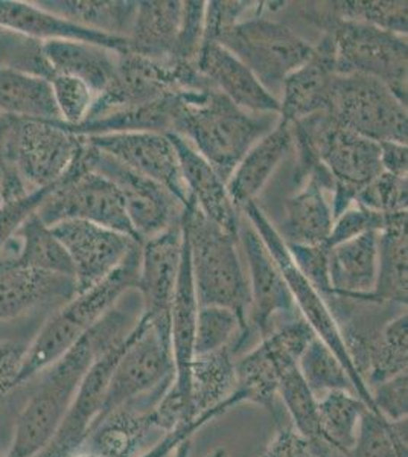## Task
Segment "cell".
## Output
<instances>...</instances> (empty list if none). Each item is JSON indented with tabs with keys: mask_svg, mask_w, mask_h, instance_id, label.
<instances>
[{
	"mask_svg": "<svg viewBox=\"0 0 408 457\" xmlns=\"http://www.w3.org/2000/svg\"><path fill=\"white\" fill-rule=\"evenodd\" d=\"M187 454H189V442H185L183 445H180V447L177 448V457H187ZM207 457H226V452L224 450H217V452L212 453L211 456Z\"/></svg>",
	"mask_w": 408,
	"mask_h": 457,
	"instance_id": "6f0895ef",
	"label": "cell"
},
{
	"mask_svg": "<svg viewBox=\"0 0 408 457\" xmlns=\"http://www.w3.org/2000/svg\"><path fill=\"white\" fill-rule=\"evenodd\" d=\"M73 276L57 275L0 260V322L37 307L57 308L77 295Z\"/></svg>",
	"mask_w": 408,
	"mask_h": 457,
	"instance_id": "7402d4cb",
	"label": "cell"
},
{
	"mask_svg": "<svg viewBox=\"0 0 408 457\" xmlns=\"http://www.w3.org/2000/svg\"><path fill=\"white\" fill-rule=\"evenodd\" d=\"M259 457H315L314 450L305 437L293 427H279L269 445Z\"/></svg>",
	"mask_w": 408,
	"mask_h": 457,
	"instance_id": "11a10c76",
	"label": "cell"
},
{
	"mask_svg": "<svg viewBox=\"0 0 408 457\" xmlns=\"http://www.w3.org/2000/svg\"><path fill=\"white\" fill-rule=\"evenodd\" d=\"M332 226L334 217L325 191L306 179L305 187L285 200L284 219L274 228L287 245H326Z\"/></svg>",
	"mask_w": 408,
	"mask_h": 457,
	"instance_id": "1f68e13d",
	"label": "cell"
},
{
	"mask_svg": "<svg viewBox=\"0 0 408 457\" xmlns=\"http://www.w3.org/2000/svg\"><path fill=\"white\" fill-rule=\"evenodd\" d=\"M194 66L220 94L241 109L252 113H280L279 99L274 98L254 73L221 45L203 43Z\"/></svg>",
	"mask_w": 408,
	"mask_h": 457,
	"instance_id": "cb8c5ba5",
	"label": "cell"
},
{
	"mask_svg": "<svg viewBox=\"0 0 408 457\" xmlns=\"http://www.w3.org/2000/svg\"><path fill=\"white\" fill-rule=\"evenodd\" d=\"M336 51L329 37L314 45L310 60L285 79L280 92V120L295 122L325 112L328 94L336 77Z\"/></svg>",
	"mask_w": 408,
	"mask_h": 457,
	"instance_id": "484cf974",
	"label": "cell"
},
{
	"mask_svg": "<svg viewBox=\"0 0 408 457\" xmlns=\"http://www.w3.org/2000/svg\"><path fill=\"white\" fill-rule=\"evenodd\" d=\"M83 148L37 209V215L49 228L66 220H81L129 235L140 243L118 187L86 165Z\"/></svg>",
	"mask_w": 408,
	"mask_h": 457,
	"instance_id": "9c48e42d",
	"label": "cell"
},
{
	"mask_svg": "<svg viewBox=\"0 0 408 457\" xmlns=\"http://www.w3.org/2000/svg\"><path fill=\"white\" fill-rule=\"evenodd\" d=\"M325 113L371 141L407 145V104L386 84L362 73H336Z\"/></svg>",
	"mask_w": 408,
	"mask_h": 457,
	"instance_id": "ba28073f",
	"label": "cell"
},
{
	"mask_svg": "<svg viewBox=\"0 0 408 457\" xmlns=\"http://www.w3.org/2000/svg\"><path fill=\"white\" fill-rule=\"evenodd\" d=\"M83 157L90 170L109 179L118 187L129 223L140 243L181 223L185 204L148 177L131 171L84 139Z\"/></svg>",
	"mask_w": 408,
	"mask_h": 457,
	"instance_id": "9a60e30c",
	"label": "cell"
},
{
	"mask_svg": "<svg viewBox=\"0 0 408 457\" xmlns=\"http://www.w3.org/2000/svg\"><path fill=\"white\" fill-rule=\"evenodd\" d=\"M0 204H2V202H0Z\"/></svg>",
	"mask_w": 408,
	"mask_h": 457,
	"instance_id": "91938a15",
	"label": "cell"
},
{
	"mask_svg": "<svg viewBox=\"0 0 408 457\" xmlns=\"http://www.w3.org/2000/svg\"><path fill=\"white\" fill-rule=\"evenodd\" d=\"M172 381L174 360L171 338L159 333L140 316L110 377L99 420L122 405L165 389Z\"/></svg>",
	"mask_w": 408,
	"mask_h": 457,
	"instance_id": "5bb4252c",
	"label": "cell"
},
{
	"mask_svg": "<svg viewBox=\"0 0 408 457\" xmlns=\"http://www.w3.org/2000/svg\"><path fill=\"white\" fill-rule=\"evenodd\" d=\"M38 5L55 16L79 27L109 36L127 38L135 21L137 2H81V0H46Z\"/></svg>",
	"mask_w": 408,
	"mask_h": 457,
	"instance_id": "d590c367",
	"label": "cell"
},
{
	"mask_svg": "<svg viewBox=\"0 0 408 457\" xmlns=\"http://www.w3.org/2000/svg\"><path fill=\"white\" fill-rule=\"evenodd\" d=\"M299 370L317 400L334 390H347L355 394L354 383L345 366L332 353L331 349L317 337L311 340L300 355Z\"/></svg>",
	"mask_w": 408,
	"mask_h": 457,
	"instance_id": "b9f144b4",
	"label": "cell"
},
{
	"mask_svg": "<svg viewBox=\"0 0 408 457\" xmlns=\"http://www.w3.org/2000/svg\"><path fill=\"white\" fill-rule=\"evenodd\" d=\"M238 239L247 258L250 273L247 275L250 286L248 333L256 331L262 338L271 333L279 317L289 320L300 314L279 267L254 226L247 228L241 224Z\"/></svg>",
	"mask_w": 408,
	"mask_h": 457,
	"instance_id": "e0dca14e",
	"label": "cell"
},
{
	"mask_svg": "<svg viewBox=\"0 0 408 457\" xmlns=\"http://www.w3.org/2000/svg\"><path fill=\"white\" fill-rule=\"evenodd\" d=\"M181 223L142 243L139 279L136 290L142 299V317L171 338V305L180 270Z\"/></svg>",
	"mask_w": 408,
	"mask_h": 457,
	"instance_id": "ac0fdd59",
	"label": "cell"
},
{
	"mask_svg": "<svg viewBox=\"0 0 408 457\" xmlns=\"http://www.w3.org/2000/svg\"><path fill=\"white\" fill-rule=\"evenodd\" d=\"M0 260L57 275L73 276L72 262L52 228L31 213L0 252Z\"/></svg>",
	"mask_w": 408,
	"mask_h": 457,
	"instance_id": "836d02e7",
	"label": "cell"
},
{
	"mask_svg": "<svg viewBox=\"0 0 408 457\" xmlns=\"http://www.w3.org/2000/svg\"><path fill=\"white\" fill-rule=\"evenodd\" d=\"M183 2H137L129 29V53L155 62H172L180 31Z\"/></svg>",
	"mask_w": 408,
	"mask_h": 457,
	"instance_id": "d6a6232c",
	"label": "cell"
},
{
	"mask_svg": "<svg viewBox=\"0 0 408 457\" xmlns=\"http://www.w3.org/2000/svg\"><path fill=\"white\" fill-rule=\"evenodd\" d=\"M168 136L176 148L183 182L196 208L226 232L238 237L239 209L229 195L226 182L185 139L172 133Z\"/></svg>",
	"mask_w": 408,
	"mask_h": 457,
	"instance_id": "4316f807",
	"label": "cell"
},
{
	"mask_svg": "<svg viewBox=\"0 0 408 457\" xmlns=\"http://www.w3.org/2000/svg\"><path fill=\"white\" fill-rule=\"evenodd\" d=\"M51 86L62 124L68 127L83 124L96 98L87 84L66 75H54Z\"/></svg>",
	"mask_w": 408,
	"mask_h": 457,
	"instance_id": "bcb514c9",
	"label": "cell"
},
{
	"mask_svg": "<svg viewBox=\"0 0 408 457\" xmlns=\"http://www.w3.org/2000/svg\"><path fill=\"white\" fill-rule=\"evenodd\" d=\"M326 6L334 16L345 21H362L384 31L407 36V2L340 0L326 2Z\"/></svg>",
	"mask_w": 408,
	"mask_h": 457,
	"instance_id": "7bdbcfd3",
	"label": "cell"
},
{
	"mask_svg": "<svg viewBox=\"0 0 408 457\" xmlns=\"http://www.w3.org/2000/svg\"><path fill=\"white\" fill-rule=\"evenodd\" d=\"M43 55L52 75H66L87 84L96 96L105 92L116 73L118 53L77 40L43 42Z\"/></svg>",
	"mask_w": 408,
	"mask_h": 457,
	"instance_id": "4dcf8cb0",
	"label": "cell"
},
{
	"mask_svg": "<svg viewBox=\"0 0 408 457\" xmlns=\"http://www.w3.org/2000/svg\"><path fill=\"white\" fill-rule=\"evenodd\" d=\"M314 337L310 325L302 317H295L276 325L271 333L261 338L258 346L237 359L235 394L241 404L261 405L276 415L280 377L291 366L299 364L300 355Z\"/></svg>",
	"mask_w": 408,
	"mask_h": 457,
	"instance_id": "4fadbf2b",
	"label": "cell"
},
{
	"mask_svg": "<svg viewBox=\"0 0 408 457\" xmlns=\"http://www.w3.org/2000/svg\"><path fill=\"white\" fill-rule=\"evenodd\" d=\"M235 361L237 355L232 348L192 359L187 377V413L181 426H194L200 430L207 422L241 404L235 394Z\"/></svg>",
	"mask_w": 408,
	"mask_h": 457,
	"instance_id": "44dd1931",
	"label": "cell"
},
{
	"mask_svg": "<svg viewBox=\"0 0 408 457\" xmlns=\"http://www.w3.org/2000/svg\"><path fill=\"white\" fill-rule=\"evenodd\" d=\"M279 120V114L241 109L217 88L181 90L171 133L185 139L228 183L250 148Z\"/></svg>",
	"mask_w": 408,
	"mask_h": 457,
	"instance_id": "3957f363",
	"label": "cell"
},
{
	"mask_svg": "<svg viewBox=\"0 0 408 457\" xmlns=\"http://www.w3.org/2000/svg\"><path fill=\"white\" fill-rule=\"evenodd\" d=\"M375 413L387 421H401L408 416V374L396 375L371 387Z\"/></svg>",
	"mask_w": 408,
	"mask_h": 457,
	"instance_id": "f907efd6",
	"label": "cell"
},
{
	"mask_svg": "<svg viewBox=\"0 0 408 457\" xmlns=\"http://www.w3.org/2000/svg\"><path fill=\"white\" fill-rule=\"evenodd\" d=\"M84 137V136H83ZM88 145L121 162L131 171L166 187L185 206L191 202L170 136L150 131L86 136Z\"/></svg>",
	"mask_w": 408,
	"mask_h": 457,
	"instance_id": "d6986e66",
	"label": "cell"
},
{
	"mask_svg": "<svg viewBox=\"0 0 408 457\" xmlns=\"http://www.w3.org/2000/svg\"><path fill=\"white\" fill-rule=\"evenodd\" d=\"M388 215L375 212L364 208L362 204L354 203L352 206L341 213L338 219L334 220L331 235L326 241V247H334L345 241L357 238L367 232H381L387 226Z\"/></svg>",
	"mask_w": 408,
	"mask_h": 457,
	"instance_id": "c3c4849f",
	"label": "cell"
},
{
	"mask_svg": "<svg viewBox=\"0 0 408 457\" xmlns=\"http://www.w3.org/2000/svg\"><path fill=\"white\" fill-rule=\"evenodd\" d=\"M248 334L238 316L228 308L200 307L194 333V357L232 348L237 355Z\"/></svg>",
	"mask_w": 408,
	"mask_h": 457,
	"instance_id": "60d3db41",
	"label": "cell"
},
{
	"mask_svg": "<svg viewBox=\"0 0 408 457\" xmlns=\"http://www.w3.org/2000/svg\"><path fill=\"white\" fill-rule=\"evenodd\" d=\"M200 83L202 75L189 62H155L133 53L118 54L113 81L95 98L86 120L140 109L181 90H194Z\"/></svg>",
	"mask_w": 408,
	"mask_h": 457,
	"instance_id": "8fae6325",
	"label": "cell"
},
{
	"mask_svg": "<svg viewBox=\"0 0 408 457\" xmlns=\"http://www.w3.org/2000/svg\"><path fill=\"white\" fill-rule=\"evenodd\" d=\"M204 14L206 2L187 0L183 2L180 31L177 36L176 49L172 62H196L204 40Z\"/></svg>",
	"mask_w": 408,
	"mask_h": 457,
	"instance_id": "7dc6e473",
	"label": "cell"
},
{
	"mask_svg": "<svg viewBox=\"0 0 408 457\" xmlns=\"http://www.w3.org/2000/svg\"><path fill=\"white\" fill-rule=\"evenodd\" d=\"M279 396L288 413L289 420L300 436L305 437L314 450L315 457H328L331 452L326 448L321 437L319 411H317V398L306 386L305 379L300 375L299 364L291 366L280 377Z\"/></svg>",
	"mask_w": 408,
	"mask_h": 457,
	"instance_id": "f35d334b",
	"label": "cell"
},
{
	"mask_svg": "<svg viewBox=\"0 0 408 457\" xmlns=\"http://www.w3.org/2000/svg\"><path fill=\"white\" fill-rule=\"evenodd\" d=\"M379 232L349 239L328 249L332 296L358 302L371 295L377 281Z\"/></svg>",
	"mask_w": 408,
	"mask_h": 457,
	"instance_id": "f546056e",
	"label": "cell"
},
{
	"mask_svg": "<svg viewBox=\"0 0 408 457\" xmlns=\"http://www.w3.org/2000/svg\"><path fill=\"white\" fill-rule=\"evenodd\" d=\"M258 10L259 2H206L203 43L215 42L224 29L254 16Z\"/></svg>",
	"mask_w": 408,
	"mask_h": 457,
	"instance_id": "816d5d0a",
	"label": "cell"
},
{
	"mask_svg": "<svg viewBox=\"0 0 408 457\" xmlns=\"http://www.w3.org/2000/svg\"><path fill=\"white\" fill-rule=\"evenodd\" d=\"M51 228L71 258L78 293L104 281L142 245L129 235L81 220L60 221Z\"/></svg>",
	"mask_w": 408,
	"mask_h": 457,
	"instance_id": "2e32d148",
	"label": "cell"
},
{
	"mask_svg": "<svg viewBox=\"0 0 408 457\" xmlns=\"http://www.w3.org/2000/svg\"><path fill=\"white\" fill-rule=\"evenodd\" d=\"M381 167L384 172L393 176L407 177L408 148L396 142H381Z\"/></svg>",
	"mask_w": 408,
	"mask_h": 457,
	"instance_id": "9f6ffc18",
	"label": "cell"
},
{
	"mask_svg": "<svg viewBox=\"0 0 408 457\" xmlns=\"http://www.w3.org/2000/svg\"><path fill=\"white\" fill-rule=\"evenodd\" d=\"M407 420L387 421L367 409L346 457H407Z\"/></svg>",
	"mask_w": 408,
	"mask_h": 457,
	"instance_id": "ab89813d",
	"label": "cell"
},
{
	"mask_svg": "<svg viewBox=\"0 0 408 457\" xmlns=\"http://www.w3.org/2000/svg\"><path fill=\"white\" fill-rule=\"evenodd\" d=\"M0 28L19 32L23 36L47 42V40H77L105 47L113 53H129V40L109 36L79 27L62 17L55 16L38 5L37 2L0 0Z\"/></svg>",
	"mask_w": 408,
	"mask_h": 457,
	"instance_id": "d4e9b609",
	"label": "cell"
},
{
	"mask_svg": "<svg viewBox=\"0 0 408 457\" xmlns=\"http://www.w3.org/2000/svg\"><path fill=\"white\" fill-rule=\"evenodd\" d=\"M129 337L120 346L110 349L101 355L84 377L72 405L58 427L55 436L47 444V447L37 457H72L83 447L86 437L94 428L103 411L105 394L109 389L110 377L114 366L127 348Z\"/></svg>",
	"mask_w": 408,
	"mask_h": 457,
	"instance_id": "ffe728a7",
	"label": "cell"
},
{
	"mask_svg": "<svg viewBox=\"0 0 408 457\" xmlns=\"http://www.w3.org/2000/svg\"><path fill=\"white\" fill-rule=\"evenodd\" d=\"M241 211H244V215L247 217L248 221L254 224V230L262 238L264 245L273 256L274 262L279 267L280 273L284 276L285 282L293 295L300 317L310 325L315 337L325 343L337 359L340 360V363L345 366V370L351 377L358 398L364 401L369 411H373L371 390L352 363L345 340L341 337L340 328L337 325L336 317L332 314L329 305L326 303L325 297L311 286V282L296 267L287 245L276 232L271 221L267 219V215L262 212V209L259 208L258 203H247Z\"/></svg>",
	"mask_w": 408,
	"mask_h": 457,
	"instance_id": "30bf717a",
	"label": "cell"
},
{
	"mask_svg": "<svg viewBox=\"0 0 408 457\" xmlns=\"http://www.w3.org/2000/svg\"><path fill=\"white\" fill-rule=\"evenodd\" d=\"M26 346L14 340H0V400L12 392L25 360Z\"/></svg>",
	"mask_w": 408,
	"mask_h": 457,
	"instance_id": "db71d44e",
	"label": "cell"
},
{
	"mask_svg": "<svg viewBox=\"0 0 408 457\" xmlns=\"http://www.w3.org/2000/svg\"><path fill=\"white\" fill-rule=\"evenodd\" d=\"M140 249L142 245L133 250L104 281L77 293L71 301L52 312L36 338L26 346L25 360L14 389L42 374L68 353L127 291L136 290L139 279Z\"/></svg>",
	"mask_w": 408,
	"mask_h": 457,
	"instance_id": "8992f818",
	"label": "cell"
},
{
	"mask_svg": "<svg viewBox=\"0 0 408 457\" xmlns=\"http://www.w3.org/2000/svg\"><path fill=\"white\" fill-rule=\"evenodd\" d=\"M304 21L331 38L336 51L337 72L362 73L386 84L407 104V36L345 21L328 10L326 2L295 4Z\"/></svg>",
	"mask_w": 408,
	"mask_h": 457,
	"instance_id": "5b68a950",
	"label": "cell"
},
{
	"mask_svg": "<svg viewBox=\"0 0 408 457\" xmlns=\"http://www.w3.org/2000/svg\"><path fill=\"white\" fill-rule=\"evenodd\" d=\"M0 69L17 71L51 81L52 71L43 55V42L0 28Z\"/></svg>",
	"mask_w": 408,
	"mask_h": 457,
	"instance_id": "ee69618b",
	"label": "cell"
},
{
	"mask_svg": "<svg viewBox=\"0 0 408 457\" xmlns=\"http://www.w3.org/2000/svg\"><path fill=\"white\" fill-rule=\"evenodd\" d=\"M407 212L390 213L378 238L377 281L362 303L407 308Z\"/></svg>",
	"mask_w": 408,
	"mask_h": 457,
	"instance_id": "83f0119b",
	"label": "cell"
},
{
	"mask_svg": "<svg viewBox=\"0 0 408 457\" xmlns=\"http://www.w3.org/2000/svg\"><path fill=\"white\" fill-rule=\"evenodd\" d=\"M408 370L407 308L388 319L373 337L367 351L362 379L367 387L404 374Z\"/></svg>",
	"mask_w": 408,
	"mask_h": 457,
	"instance_id": "8d00e7d4",
	"label": "cell"
},
{
	"mask_svg": "<svg viewBox=\"0 0 408 457\" xmlns=\"http://www.w3.org/2000/svg\"><path fill=\"white\" fill-rule=\"evenodd\" d=\"M72 457H95L90 454V453L84 452V450H79V452L75 453Z\"/></svg>",
	"mask_w": 408,
	"mask_h": 457,
	"instance_id": "680465c9",
	"label": "cell"
},
{
	"mask_svg": "<svg viewBox=\"0 0 408 457\" xmlns=\"http://www.w3.org/2000/svg\"><path fill=\"white\" fill-rule=\"evenodd\" d=\"M83 145V136L73 135L62 122L12 116L0 162L16 168L31 189H42L62 180Z\"/></svg>",
	"mask_w": 408,
	"mask_h": 457,
	"instance_id": "7c38bea8",
	"label": "cell"
},
{
	"mask_svg": "<svg viewBox=\"0 0 408 457\" xmlns=\"http://www.w3.org/2000/svg\"><path fill=\"white\" fill-rule=\"evenodd\" d=\"M289 124L297 150V182L308 176L332 180V217L338 219L354 204L358 191L383 172L379 144L349 130L325 112Z\"/></svg>",
	"mask_w": 408,
	"mask_h": 457,
	"instance_id": "7a4b0ae2",
	"label": "cell"
},
{
	"mask_svg": "<svg viewBox=\"0 0 408 457\" xmlns=\"http://www.w3.org/2000/svg\"><path fill=\"white\" fill-rule=\"evenodd\" d=\"M181 232L191 261L198 307L228 308L248 334L250 286L239 258V239L204 217L196 203L185 206Z\"/></svg>",
	"mask_w": 408,
	"mask_h": 457,
	"instance_id": "277c9868",
	"label": "cell"
},
{
	"mask_svg": "<svg viewBox=\"0 0 408 457\" xmlns=\"http://www.w3.org/2000/svg\"><path fill=\"white\" fill-rule=\"evenodd\" d=\"M166 390H157L101 418L81 450L95 457H139L142 444L155 430L153 407Z\"/></svg>",
	"mask_w": 408,
	"mask_h": 457,
	"instance_id": "603a6c76",
	"label": "cell"
},
{
	"mask_svg": "<svg viewBox=\"0 0 408 457\" xmlns=\"http://www.w3.org/2000/svg\"><path fill=\"white\" fill-rule=\"evenodd\" d=\"M407 177L393 176L383 171L358 191L354 203L386 215L407 212Z\"/></svg>",
	"mask_w": 408,
	"mask_h": 457,
	"instance_id": "f6af8a7d",
	"label": "cell"
},
{
	"mask_svg": "<svg viewBox=\"0 0 408 457\" xmlns=\"http://www.w3.org/2000/svg\"><path fill=\"white\" fill-rule=\"evenodd\" d=\"M291 148L293 131L291 124L284 120L250 148L226 183L229 195L239 211L254 202Z\"/></svg>",
	"mask_w": 408,
	"mask_h": 457,
	"instance_id": "f1b7e54d",
	"label": "cell"
},
{
	"mask_svg": "<svg viewBox=\"0 0 408 457\" xmlns=\"http://www.w3.org/2000/svg\"><path fill=\"white\" fill-rule=\"evenodd\" d=\"M289 256L300 273L311 282V286L329 301L332 297L328 267V247L326 245H287Z\"/></svg>",
	"mask_w": 408,
	"mask_h": 457,
	"instance_id": "681fc988",
	"label": "cell"
},
{
	"mask_svg": "<svg viewBox=\"0 0 408 457\" xmlns=\"http://www.w3.org/2000/svg\"><path fill=\"white\" fill-rule=\"evenodd\" d=\"M140 316L139 293L127 291L68 353L43 370L40 383L17 418L5 457H37L47 447L92 364L124 343Z\"/></svg>",
	"mask_w": 408,
	"mask_h": 457,
	"instance_id": "6da1fadb",
	"label": "cell"
},
{
	"mask_svg": "<svg viewBox=\"0 0 408 457\" xmlns=\"http://www.w3.org/2000/svg\"><path fill=\"white\" fill-rule=\"evenodd\" d=\"M0 113L19 120L62 122L51 81L8 69H0Z\"/></svg>",
	"mask_w": 408,
	"mask_h": 457,
	"instance_id": "e575fe53",
	"label": "cell"
},
{
	"mask_svg": "<svg viewBox=\"0 0 408 457\" xmlns=\"http://www.w3.org/2000/svg\"><path fill=\"white\" fill-rule=\"evenodd\" d=\"M51 187L34 189L26 197L16 200V202H6L0 204V252L4 250L6 243L16 234L17 228H21L31 213L37 212L40 208L43 200L51 193Z\"/></svg>",
	"mask_w": 408,
	"mask_h": 457,
	"instance_id": "f5cc1de1",
	"label": "cell"
},
{
	"mask_svg": "<svg viewBox=\"0 0 408 457\" xmlns=\"http://www.w3.org/2000/svg\"><path fill=\"white\" fill-rule=\"evenodd\" d=\"M215 43L238 58L276 99H279L285 79L314 53V45L284 21L265 17L262 2L256 14L224 29Z\"/></svg>",
	"mask_w": 408,
	"mask_h": 457,
	"instance_id": "52a82bcc",
	"label": "cell"
},
{
	"mask_svg": "<svg viewBox=\"0 0 408 457\" xmlns=\"http://www.w3.org/2000/svg\"><path fill=\"white\" fill-rule=\"evenodd\" d=\"M367 409L364 401L347 390H334L317 400L321 437L329 452L346 457L355 444Z\"/></svg>",
	"mask_w": 408,
	"mask_h": 457,
	"instance_id": "74e56055",
	"label": "cell"
}]
</instances>
